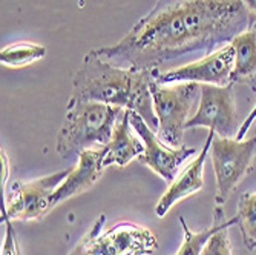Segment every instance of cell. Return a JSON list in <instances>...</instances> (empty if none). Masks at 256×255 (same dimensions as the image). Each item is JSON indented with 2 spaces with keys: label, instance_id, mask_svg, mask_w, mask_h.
<instances>
[{
  "label": "cell",
  "instance_id": "6da1fadb",
  "mask_svg": "<svg viewBox=\"0 0 256 255\" xmlns=\"http://www.w3.org/2000/svg\"><path fill=\"white\" fill-rule=\"evenodd\" d=\"M250 17L242 0H158L118 43L96 53L114 65L154 71L184 54L214 53L242 33Z\"/></svg>",
  "mask_w": 256,
  "mask_h": 255
},
{
  "label": "cell",
  "instance_id": "7a4b0ae2",
  "mask_svg": "<svg viewBox=\"0 0 256 255\" xmlns=\"http://www.w3.org/2000/svg\"><path fill=\"white\" fill-rule=\"evenodd\" d=\"M152 71L123 68L102 59L96 50L83 57L82 66L74 76V102H98L138 112L154 131L158 119L150 96Z\"/></svg>",
  "mask_w": 256,
  "mask_h": 255
},
{
  "label": "cell",
  "instance_id": "3957f363",
  "mask_svg": "<svg viewBox=\"0 0 256 255\" xmlns=\"http://www.w3.org/2000/svg\"><path fill=\"white\" fill-rule=\"evenodd\" d=\"M123 108L98 102H74L66 105V115L57 134L56 149L62 158L80 155L86 149L108 146Z\"/></svg>",
  "mask_w": 256,
  "mask_h": 255
},
{
  "label": "cell",
  "instance_id": "277c9868",
  "mask_svg": "<svg viewBox=\"0 0 256 255\" xmlns=\"http://www.w3.org/2000/svg\"><path fill=\"white\" fill-rule=\"evenodd\" d=\"M150 96L154 111L158 119L156 135L170 148H181L182 135L192 119L194 106L200 97L198 83H158L154 77L150 82Z\"/></svg>",
  "mask_w": 256,
  "mask_h": 255
},
{
  "label": "cell",
  "instance_id": "5b68a950",
  "mask_svg": "<svg viewBox=\"0 0 256 255\" xmlns=\"http://www.w3.org/2000/svg\"><path fill=\"white\" fill-rule=\"evenodd\" d=\"M102 214L89 229V255H154L158 249L156 235L150 229L132 221H120L104 229Z\"/></svg>",
  "mask_w": 256,
  "mask_h": 255
},
{
  "label": "cell",
  "instance_id": "8992f818",
  "mask_svg": "<svg viewBox=\"0 0 256 255\" xmlns=\"http://www.w3.org/2000/svg\"><path fill=\"white\" fill-rule=\"evenodd\" d=\"M210 155L216 178L215 201L216 206H221L252 169L253 158L256 155V137L236 140L215 134Z\"/></svg>",
  "mask_w": 256,
  "mask_h": 255
},
{
  "label": "cell",
  "instance_id": "52a82bcc",
  "mask_svg": "<svg viewBox=\"0 0 256 255\" xmlns=\"http://www.w3.org/2000/svg\"><path fill=\"white\" fill-rule=\"evenodd\" d=\"M71 172V168L44 175L31 181L17 180L5 192L4 215L10 220H42L52 211L51 197L62 181Z\"/></svg>",
  "mask_w": 256,
  "mask_h": 255
},
{
  "label": "cell",
  "instance_id": "ba28073f",
  "mask_svg": "<svg viewBox=\"0 0 256 255\" xmlns=\"http://www.w3.org/2000/svg\"><path fill=\"white\" fill-rule=\"evenodd\" d=\"M208 128L216 135L235 138L241 125H238L234 99V83L227 86L200 85V103L188 122L186 129Z\"/></svg>",
  "mask_w": 256,
  "mask_h": 255
},
{
  "label": "cell",
  "instance_id": "9c48e42d",
  "mask_svg": "<svg viewBox=\"0 0 256 255\" xmlns=\"http://www.w3.org/2000/svg\"><path fill=\"white\" fill-rule=\"evenodd\" d=\"M234 68H235V50L232 43H228L194 63L169 69L166 73H160L158 69H154L152 77L162 85L188 82V83H198V85L227 86L232 83Z\"/></svg>",
  "mask_w": 256,
  "mask_h": 255
},
{
  "label": "cell",
  "instance_id": "30bf717a",
  "mask_svg": "<svg viewBox=\"0 0 256 255\" xmlns=\"http://www.w3.org/2000/svg\"><path fill=\"white\" fill-rule=\"evenodd\" d=\"M130 123L144 145V152L138 160L161 178H164L168 183H172L176 178L182 163L190 158L196 149L188 146L170 148L166 143H162L155 131L135 111H130Z\"/></svg>",
  "mask_w": 256,
  "mask_h": 255
},
{
  "label": "cell",
  "instance_id": "8fae6325",
  "mask_svg": "<svg viewBox=\"0 0 256 255\" xmlns=\"http://www.w3.org/2000/svg\"><path fill=\"white\" fill-rule=\"evenodd\" d=\"M106 155V146L86 149L78 155V163L71 168V172L62 181L60 186L51 197L52 209L60 203L80 195L82 192L88 191L90 186L102 178L103 171L106 169L103 165V160Z\"/></svg>",
  "mask_w": 256,
  "mask_h": 255
},
{
  "label": "cell",
  "instance_id": "7c38bea8",
  "mask_svg": "<svg viewBox=\"0 0 256 255\" xmlns=\"http://www.w3.org/2000/svg\"><path fill=\"white\" fill-rule=\"evenodd\" d=\"M215 131L208 129V135L206 138V143L200 152V155L192 161V163L184 168L180 175L170 183L169 189L162 194V197L158 200L155 206V214L158 218H162L170 209L172 206H175L180 200L188 198L196 192H200L204 186V165H206V158L210 154L212 142L215 137Z\"/></svg>",
  "mask_w": 256,
  "mask_h": 255
},
{
  "label": "cell",
  "instance_id": "4fadbf2b",
  "mask_svg": "<svg viewBox=\"0 0 256 255\" xmlns=\"http://www.w3.org/2000/svg\"><path fill=\"white\" fill-rule=\"evenodd\" d=\"M144 152V145L130 123V109H124L115 125L112 140L106 146L103 160L104 168L128 166L134 158H140Z\"/></svg>",
  "mask_w": 256,
  "mask_h": 255
},
{
  "label": "cell",
  "instance_id": "5bb4252c",
  "mask_svg": "<svg viewBox=\"0 0 256 255\" xmlns=\"http://www.w3.org/2000/svg\"><path fill=\"white\" fill-rule=\"evenodd\" d=\"M235 50V68L232 83H248L256 76V19L230 42Z\"/></svg>",
  "mask_w": 256,
  "mask_h": 255
},
{
  "label": "cell",
  "instance_id": "9a60e30c",
  "mask_svg": "<svg viewBox=\"0 0 256 255\" xmlns=\"http://www.w3.org/2000/svg\"><path fill=\"white\" fill-rule=\"evenodd\" d=\"M180 223L182 226V243L175 255H201L208 238L224 227L238 224V218L234 217V218L226 220V215H224V211L221 209V206H216L215 214H214V224L206 227L201 232H192L182 217H180Z\"/></svg>",
  "mask_w": 256,
  "mask_h": 255
},
{
  "label": "cell",
  "instance_id": "2e32d148",
  "mask_svg": "<svg viewBox=\"0 0 256 255\" xmlns=\"http://www.w3.org/2000/svg\"><path fill=\"white\" fill-rule=\"evenodd\" d=\"M46 56V48L37 43L17 42L0 51V63L8 68H25Z\"/></svg>",
  "mask_w": 256,
  "mask_h": 255
},
{
  "label": "cell",
  "instance_id": "e0dca14e",
  "mask_svg": "<svg viewBox=\"0 0 256 255\" xmlns=\"http://www.w3.org/2000/svg\"><path fill=\"white\" fill-rule=\"evenodd\" d=\"M238 226L244 246L248 250L256 249V192L242 194L238 201Z\"/></svg>",
  "mask_w": 256,
  "mask_h": 255
},
{
  "label": "cell",
  "instance_id": "ac0fdd59",
  "mask_svg": "<svg viewBox=\"0 0 256 255\" xmlns=\"http://www.w3.org/2000/svg\"><path fill=\"white\" fill-rule=\"evenodd\" d=\"M201 255H232L230 240H228V227H224L215 232L206 243Z\"/></svg>",
  "mask_w": 256,
  "mask_h": 255
},
{
  "label": "cell",
  "instance_id": "d6986e66",
  "mask_svg": "<svg viewBox=\"0 0 256 255\" xmlns=\"http://www.w3.org/2000/svg\"><path fill=\"white\" fill-rule=\"evenodd\" d=\"M2 221L5 223V240H4V246H2V255H22L17 234H16V229H14L11 220L8 217L2 215Z\"/></svg>",
  "mask_w": 256,
  "mask_h": 255
},
{
  "label": "cell",
  "instance_id": "ffe728a7",
  "mask_svg": "<svg viewBox=\"0 0 256 255\" xmlns=\"http://www.w3.org/2000/svg\"><path fill=\"white\" fill-rule=\"evenodd\" d=\"M254 120H256V105H254V108L252 109V112L246 117V120L241 123V128H240V131H238V134H236V137H235L236 140H244L246 134L248 132V129H250V126L253 125Z\"/></svg>",
  "mask_w": 256,
  "mask_h": 255
},
{
  "label": "cell",
  "instance_id": "44dd1931",
  "mask_svg": "<svg viewBox=\"0 0 256 255\" xmlns=\"http://www.w3.org/2000/svg\"><path fill=\"white\" fill-rule=\"evenodd\" d=\"M0 157H2V191L4 194L6 192V181H8V175H10V160H8V155H6V151L0 149Z\"/></svg>",
  "mask_w": 256,
  "mask_h": 255
},
{
  "label": "cell",
  "instance_id": "7402d4cb",
  "mask_svg": "<svg viewBox=\"0 0 256 255\" xmlns=\"http://www.w3.org/2000/svg\"><path fill=\"white\" fill-rule=\"evenodd\" d=\"M88 241H89V234H86L77 243V246L71 250V253H69V255H89V252H88Z\"/></svg>",
  "mask_w": 256,
  "mask_h": 255
},
{
  "label": "cell",
  "instance_id": "603a6c76",
  "mask_svg": "<svg viewBox=\"0 0 256 255\" xmlns=\"http://www.w3.org/2000/svg\"><path fill=\"white\" fill-rule=\"evenodd\" d=\"M246 8L248 10V13L252 14V17L256 19V0H242Z\"/></svg>",
  "mask_w": 256,
  "mask_h": 255
}]
</instances>
